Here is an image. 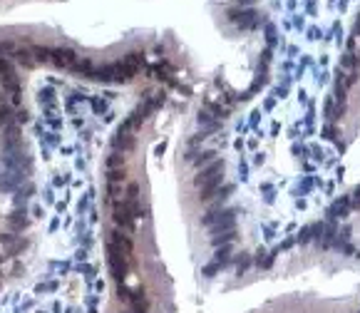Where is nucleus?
Segmentation results:
<instances>
[{
    "instance_id": "nucleus-13",
    "label": "nucleus",
    "mask_w": 360,
    "mask_h": 313,
    "mask_svg": "<svg viewBox=\"0 0 360 313\" xmlns=\"http://www.w3.org/2000/svg\"><path fill=\"white\" fill-rule=\"evenodd\" d=\"M117 298L119 301H124V303H130V298H132V291L127 289V283L122 281V283H117Z\"/></svg>"
},
{
    "instance_id": "nucleus-11",
    "label": "nucleus",
    "mask_w": 360,
    "mask_h": 313,
    "mask_svg": "<svg viewBox=\"0 0 360 313\" xmlns=\"http://www.w3.org/2000/svg\"><path fill=\"white\" fill-rule=\"evenodd\" d=\"M105 164H107V172H110V169H119V167H124V156L119 154V152H112V154L107 156Z\"/></svg>"
},
{
    "instance_id": "nucleus-1",
    "label": "nucleus",
    "mask_w": 360,
    "mask_h": 313,
    "mask_svg": "<svg viewBox=\"0 0 360 313\" xmlns=\"http://www.w3.org/2000/svg\"><path fill=\"white\" fill-rule=\"evenodd\" d=\"M0 246L5 249V256L10 258V256L22 254V251L30 246V241L22 239V236H15V234H0Z\"/></svg>"
},
{
    "instance_id": "nucleus-2",
    "label": "nucleus",
    "mask_w": 360,
    "mask_h": 313,
    "mask_svg": "<svg viewBox=\"0 0 360 313\" xmlns=\"http://www.w3.org/2000/svg\"><path fill=\"white\" fill-rule=\"evenodd\" d=\"M112 219H114V224H117L119 229H127V231H132V229H134V219H137V216L132 214V209H130L124 201H114Z\"/></svg>"
},
{
    "instance_id": "nucleus-10",
    "label": "nucleus",
    "mask_w": 360,
    "mask_h": 313,
    "mask_svg": "<svg viewBox=\"0 0 360 313\" xmlns=\"http://www.w3.org/2000/svg\"><path fill=\"white\" fill-rule=\"evenodd\" d=\"M30 53H33V58L38 60V62H50V60H53V50H50V47H42V45L30 47Z\"/></svg>"
},
{
    "instance_id": "nucleus-8",
    "label": "nucleus",
    "mask_w": 360,
    "mask_h": 313,
    "mask_svg": "<svg viewBox=\"0 0 360 313\" xmlns=\"http://www.w3.org/2000/svg\"><path fill=\"white\" fill-rule=\"evenodd\" d=\"M35 194V184H25V187H20L18 192H15V204L18 206H25L28 204V199Z\"/></svg>"
},
{
    "instance_id": "nucleus-5",
    "label": "nucleus",
    "mask_w": 360,
    "mask_h": 313,
    "mask_svg": "<svg viewBox=\"0 0 360 313\" xmlns=\"http://www.w3.org/2000/svg\"><path fill=\"white\" fill-rule=\"evenodd\" d=\"M20 184H22V174L20 172H10L8 169L5 174H0V192L3 194H10V192L15 194L20 189Z\"/></svg>"
},
{
    "instance_id": "nucleus-7",
    "label": "nucleus",
    "mask_w": 360,
    "mask_h": 313,
    "mask_svg": "<svg viewBox=\"0 0 360 313\" xmlns=\"http://www.w3.org/2000/svg\"><path fill=\"white\" fill-rule=\"evenodd\" d=\"M10 124H18V112L13 110V105L3 102V105H0V129H5V127H10Z\"/></svg>"
},
{
    "instance_id": "nucleus-12",
    "label": "nucleus",
    "mask_w": 360,
    "mask_h": 313,
    "mask_svg": "<svg viewBox=\"0 0 360 313\" xmlns=\"http://www.w3.org/2000/svg\"><path fill=\"white\" fill-rule=\"evenodd\" d=\"M248 264H251V256H248V254H241V258H236V276L246 274Z\"/></svg>"
},
{
    "instance_id": "nucleus-14",
    "label": "nucleus",
    "mask_w": 360,
    "mask_h": 313,
    "mask_svg": "<svg viewBox=\"0 0 360 313\" xmlns=\"http://www.w3.org/2000/svg\"><path fill=\"white\" fill-rule=\"evenodd\" d=\"M13 72V65H10V60L8 58H0V77L3 75H10Z\"/></svg>"
},
{
    "instance_id": "nucleus-9",
    "label": "nucleus",
    "mask_w": 360,
    "mask_h": 313,
    "mask_svg": "<svg viewBox=\"0 0 360 313\" xmlns=\"http://www.w3.org/2000/svg\"><path fill=\"white\" fill-rule=\"evenodd\" d=\"M13 58L18 60L20 65H25V67H33V65H35V60H33V53H30L28 47H18V50L13 53Z\"/></svg>"
},
{
    "instance_id": "nucleus-3",
    "label": "nucleus",
    "mask_w": 360,
    "mask_h": 313,
    "mask_svg": "<svg viewBox=\"0 0 360 313\" xmlns=\"http://www.w3.org/2000/svg\"><path fill=\"white\" fill-rule=\"evenodd\" d=\"M50 62H55V67H60V70H70L72 72V67L77 65V55L70 47H55Z\"/></svg>"
},
{
    "instance_id": "nucleus-19",
    "label": "nucleus",
    "mask_w": 360,
    "mask_h": 313,
    "mask_svg": "<svg viewBox=\"0 0 360 313\" xmlns=\"http://www.w3.org/2000/svg\"><path fill=\"white\" fill-rule=\"evenodd\" d=\"M119 313H132V311H119Z\"/></svg>"
},
{
    "instance_id": "nucleus-16",
    "label": "nucleus",
    "mask_w": 360,
    "mask_h": 313,
    "mask_svg": "<svg viewBox=\"0 0 360 313\" xmlns=\"http://www.w3.org/2000/svg\"><path fill=\"white\" fill-rule=\"evenodd\" d=\"M30 122V112L28 110H20L18 112V124H28Z\"/></svg>"
},
{
    "instance_id": "nucleus-4",
    "label": "nucleus",
    "mask_w": 360,
    "mask_h": 313,
    "mask_svg": "<svg viewBox=\"0 0 360 313\" xmlns=\"http://www.w3.org/2000/svg\"><path fill=\"white\" fill-rule=\"evenodd\" d=\"M5 221H8V229H10V231H22V229H28V226H30V214H28V209H25V206H22V209L18 206L13 214H8Z\"/></svg>"
},
{
    "instance_id": "nucleus-15",
    "label": "nucleus",
    "mask_w": 360,
    "mask_h": 313,
    "mask_svg": "<svg viewBox=\"0 0 360 313\" xmlns=\"http://www.w3.org/2000/svg\"><path fill=\"white\" fill-rule=\"evenodd\" d=\"M214 152H204V154H199V159H196V167H201V164H209V162H214Z\"/></svg>"
},
{
    "instance_id": "nucleus-17",
    "label": "nucleus",
    "mask_w": 360,
    "mask_h": 313,
    "mask_svg": "<svg viewBox=\"0 0 360 313\" xmlns=\"http://www.w3.org/2000/svg\"><path fill=\"white\" fill-rule=\"evenodd\" d=\"M5 258H8V256H5V254L0 256V266H3V264H5Z\"/></svg>"
},
{
    "instance_id": "nucleus-6",
    "label": "nucleus",
    "mask_w": 360,
    "mask_h": 313,
    "mask_svg": "<svg viewBox=\"0 0 360 313\" xmlns=\"http://www.w3.org/2000/svg\"><path fill=\"white\" fill-rule=\"evenodd\" d=\"M130 306L134 308L132 313H149V301H147V296H144V289H137V291H132Z\"/></svg>"
},
{
    "instance_id": "nucleus-18",
    "label": "nucleus",
    "mask_w": 360,
    "mask_h": 313,
    "mask_svg": "<svg viewBox=\"0 0 360 313\" xmlns=\"http://www.w3.org/2000/svg\"><path fill=\"white\" fill-rule=\"evenodd\" d=\"M0 58H5V53H3V42H0Z\"/></svg>"
}]
</instances>
